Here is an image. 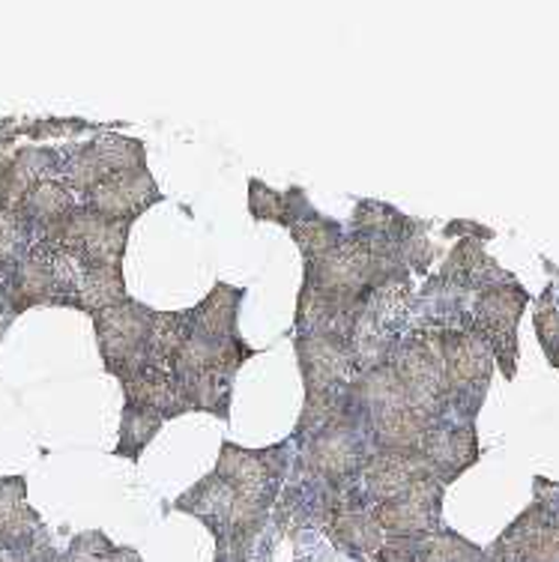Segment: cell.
I'll list each match as a JSON object with an SVG mask.
<instances>
[{
	"label": "cell",
	"instance_id": "obj_11",
	"mask_svg": "<svg viewBox=\"0 0 559 562\" xmlns=\"http://www.w3.org/2000/svg\"><path fill=\"white\" fill-rule=\"evenodd\" d=\"M527 293L521 291L517 284H496L488 288L476 303V333L488 341V347L494 350L506 374L512 378V366H515L517 345L515 329L517 317L524 312Z\"/></svg>",
	"mask_w": 559,
	"mask_h": 562
},
{
	"label": "cell",
	"instance_id": "obj_1",
	"mask_svg": "<svg viewBox=\"0 0 559 562\" xmlns=\"http://www.w3.org/2000/svg\"><path fill=\"white\" fill-rule=\"evenodd\" d=\"M251 357H258V350L248 347L239 336L206 338L189 333L168 371L183 392L189 411L213 413L219 419H227L234 378H237L239 366Z\"/></svg>",
	"mask_w": 559,
	"mask_h": 562
},
{
	"label": "cell",
	"instance_id": "obj_30",
	"mask_svg": "<svg viewBox=\"0 0 559 562\" xmlns=\"http://www.w3.org/2000/svg\"><path fill=\"white\" fill-rule=\"evenodd\" d=\"M12 267H15V263L0 260V291H7V281H10V276H12Z\"/></svg>",
	"mask_w": 559,
	"mask_h": 562
},
{
	"label": "cell",
	"instance_id": "obj_27",
	"mask_svg": "<svg viewBox=\"0 0 559 562\" xmlns=\"http://www.w3.org/2000/svg\"><path fill=\"white\" fill-rule=\"evenodd\" d=\"M0 562H60V557L48 548L40 532L36 539L24 541L19 548H0Z\"/></svg>",
	"mask_w": 559,
	"mask_h": 562
},
{
	"label": "cell",
	"instance_id": "obj_23",
	"mask_svg": "<svg viewBox=\"0 0 559 562\" xmlns=\"http://www.w3.org/2000/svg\"><path fill=\"white\" fill-rule=\"evenodd\" d=\"M293 239H297V246L302 249V258L305 263H312V260L323 258L326 251H333L338 243H342V227L329 222V218H323L317 210H314L312 216H305L302 222L291 227Z\"/></svg>",
	"mask_w": 559,
	"mask_h": 562
},
{
	"label": "cell",
	"instance_id": "obj_7",
	"mask_svg": "<svg viewBox=\"0 0 559 562\" xmlns=\"http://www.w3.org/2000/svg\"><path fill=\"white\" fill-rule=\"evenodd\" d=\"M443 368L449 401L461 404V411H476L491 374V347L479 333H440Z\"/></svg>",
	"mask_w": 559,
	"mask_h": 562
},
{
	"label": "cell",
	"instance_id": "obj_3",
	"mask_svg": "<svg viewBox=\"0 0 559 562\" xmlns=\"http://www.w3.org/2000/svg\"><path fill=\"white\" fill-rule=\"evenodd\" d=\"M371 452V440L350 401L326 428L302 443V470L326 487H350Z\"/></svg>",
	"mask_w": 559,
	"mask_h": 562
},
{
	"label": "cell",
	"instance_id": "obj_6",
	"mask_svg": "<svg viewBox=\"0 0 559 562\" xmlns=\"http://www.w3.org/2000/svg\"><path fill=\"white\" fill-rule=\"evenodd\" d=\"M135 168H147V153L138 138H126V135H99L85 147H78L69 159H64V183L72 192H90L93 186L102 183L105 177L114 173L135 171Z\"/></svg>",
	"mask_w": 559,
	"mask_h": 562
},
{
	"label": "cell",
	"instance_id": "obj_15",
	"mask_svg": "<svg viewBox=\"0 0 559 562\" xmlns=\"http://www.w3.org/2000/svg\"><path fill=\"white\" fill-rule=\"evenodd\" d=\"M123 383V392H126V401L132 404H141V407H150L161 416V419H174V416H180L186 413V398L180 386H177V380L168 368L161 366H141L135 374H130L126 380H120Z\"/></svg>",
	"mask_w": 559,
	"mask_h": 562
},
{
	"label": "cell",
	"instance_id": "obj_16",
	"mask_svg": "<svg viewBox=\"0 0 559 562\" xmlns=\"http://www.w3.org/2000/svg\"><path fill=\"white\" fill-rule=\"evenodd\" d=\"M40 532V515L27 503V482L22 476L0 479V548H19Z\"/></svg>",
	"mask_w": 559,
	"mask_h": 562
},
{
	"label": "cell",
	"instance_id": "obj_20",
	"mask_svg": "<svg viewBox=\"0 0 559 562\" xmlns=\"http://www.w3.org/2000/svg\"><path fill=\"white\" fill-rule=\"evenodd\" d=\"M248 210L255 218H269V222H279L284 227H293L314 213V206L309 204L302 189H288L284 195H279L276 189H269L260 180L248 183Z\"/></svg>",
	"mask_w": 559,
	"mask_h": 562
},
{
	"label": "cell",
	"instance_id": "obj_28",
	"mask_svg": "<svg viewBox=\"0 0 559 562\" xmlns=\"http://www.w3.org/2000/svg\"><path fill=\"white\" fill-rule=\"evenodd\" d=\"M422 539H404V536H392L383 541V548L377 551V562H420L422 557Z\"/></svg>",
	"mask_w": 559,
	"mask_h": 562
},
{
	"label": "cell",
	"instance_id": "obj_12",
	"mask_svg": "<svg viewBox=\"0 0 559 562\" xmlns=\"http://www.w3.org/2000/svg\"><path fill=\"white\" fill-rule=\"evenodd\" d=\"M371 512H374L380 530L392 532V536H404V539L431 536L440 520V482L428 479L404 497L377 503L371 506Z\"/></svg>",
	"mask_w": 559,
	"mask_h": 562
},
{
	"label": "cell",
	"instance_id": "obj_2",
	"mask_svg": "<svg viewBox=\"0 0 559 562\" xmlns=\"http://www.w3.org/2000/svg\"><path fill=\"white\" fill-rule=\"evenodd\" d=\"M85 276V263L57 249L45 239H36L22 258L15 260L12 276L7 281L12 312L22 314L33 305H69L78 291V281Z\"/></svg>",
	"mask_w": 559,
	"mask_h": 562
},
{
	"label": "cell",
	"instance_id": "obj_4",
	"mask_svg": "<svg viewBox=\"0 0 559 562\" xmlns=\"http://www.w3.org/2000/svg\"><path fill=\"white\" fill-rule=\"evenodd\" d=\"M153 317L156 312L135 300L111 305L105 312L93 314L99 353L102 362L118 380H126L141 366H147V341H150Z\"/></svg>",
	"mask_w": 559,
	"mask_h": 562
},
{
	"label": "cell",
	"instance_id": "obj_25",
	"mask_svg": "<svg viewBox=\"0 0 559 562\" xmlns=\"http://www.w3.org/2000/svg\"><path fill=\"white\" fill-rule=\"evenodd\" d=\"M60 562H141L130 548H114L102 532H85L78 536Z\"/></svg>",
	"mask_w": 559,
	"mask_h": 562
},
{
	"label": "cell",
	"instance_id": "obj_26",
	"mask_svg": "<svg viewBox=\"0 0 559 562\" xmlns=\"http://www.w3.org/2000/svg\"><path fill=\"white\" fill-rule=\"evenodd\" d=\"M536 329L541 345L548 350V357L554 366H559V317L550 305V293H545V300L536 308Z\"/></svg>",
	"mask_w": 559,
	"mask_h": 562
},
{
	"label": "cell",
	"instance_id": "obj_14",
	"mask_svg": "<svg viewBox=\"0 0 559 562\" xmlns=\"http://www.w3.org/2000/svg\"><path fill=\"white\" fill-rule=\"evenodd\" d=\"M420 454L434 473L437 482H452L479 458L476 446V431L470 425H455V428H431L425 443L420 446Z\"/></svg>",
	"mask_w": 559,
	"mask_h": 562
},
{
	"label": "cell",
	"instance_id": "obj_8",
	"mask_svg": "<svg viewBox=\"0 0 559 562\" xmlns=\"http://www.w3.org/2000/svg\"><path fill=\"white\" fill-rule=\"evenodd\" d=\"M359 497L377 506L387 499L404 497L413 487L434 479L420 452L407 449H374L368 454L366 467L359 470Z\"/></svg>",
	"mask_w": 559,
	"mask_h": 562
},
{
	"label": "cell",
	"instance_id": "obj_17",
	"mask_svg": "<svg viewBox=\"0 0 559 562\" xmlns=\"http://www.w3.org/2000/svg\"><path fill=\"white\" fill-rule=\"evenodd\" d=\"M243 296H246L243 288L215 284L213 291L206 293V300H201L189 312V317H192V333L206 338H237V314Z\"/></svg>",
	"mask_w": 559,
	"mask_h": 562
},
{
	"label": "cell",
	"instance_id": "obj_24",
	"mask_svg": "<svg viewBox=\"0 0 559 562\" xmlns=\"http://www.w3.org/2000/svg\"><path fill=\"white\" fill-rule=\"evenodd\" d=\"M33 243H36V234H33L31 222L24 218L22 210L0 206V260L15 263Z\"/></svg>",
	"mask_w": 559,
	"mask_h": 562
},
{
	"label": "cell",
	"instance_id": "obj_18",
	"mask_svg": "<svg viewBox=\"0 0 559 562\" xmlns=\"http://www.w3.org/2000/svg\"><path fill=\"white\" fill-rule=\"evenodd\" d=\"M24 213V218L31 222L33 234L36 239L45 237L48 231L60 225L72 210H76V192L64 183V180H45L33 189L31 195L24 198L22 206H19Z\"/></svg>",
	"mask_w": 559,
	"mask_h": 562
},
{
	"label": "cell",
	"instance_id": "obj_9",
	"mask_svg": "<svg viewBox=\"0 0 559 562\" xmlns=\"http://www.w3.org/2000/svg\"><path fill=\"white\" fill-rule=\"evenodd\" d=\"M213 473L237 491L279 497V487L288 473V443L258 449V452L225 443Z\"/></svg>",
	"mask_w": 559,
	"mask_h": 562
},
{
	"label": "cell",
	"instance_id": "obj_19",
	"mask_svg": "<svg viewBox=\"0 0 559 562\" xmlns=\"http://www.w3.org/2000/svg\"><path fill=\"white\" fill-rule=\"evenodd\" d=\"M123 300H130L126 281H123V263H99V267H85V276L78 281V291L72 296V308L99 314Z\"/></svg>",
	"mask_w": 559,
	"mask_h": 562
},
{
	"label": "cell",
	"instance_id": "obj_21",
	"mask_svg": "<svg viewBox=\"0 0 559 562\" xmlns=\"http://www.w3.org/2000/svg\"><path fill=\"white\" fill-rule=\"evenodd\" d=\"M192 333V317L189 312H156L153 317L150 341H147V359L153 366L171 368V359Z\"/></svg>",
	"mask_w": 559,
	"mask_h": 562
},
{
	"label": "cell",
	"instance_id": "obj_13",
	"mask_svg": "<svg viewBox=\"0 0 559 562\" xmlns=\"http://www.w3.org/2000/svg\"><path fill=\"white\" fill-rule=\"evenodd\" d=\"M64 168V156L52 147H22L3 165V186H0V206L19 210L22 201L45 180H54Z\"/></svg>",
	"mask_w": 559,
	"mask_h": 562
},
{
	"label": "cell",
	"instance_id": "obj_22",
	"mask_svg": "<svg viewBox=\"0 0 559 562\" xmlns=\"http://www.w3.org/2000/svg\"><path fill=\"white\" fill-rule=\"evenodd\" d=\"M161 416L150 407H141L126 401L123 416H120V440L114 446V454L120 458H141V452L153 443V437L159 434Z\"/></svg>",
	"mask_w": 559,
	"mask_h": 562
},
{
	"label": "cell",
	"instance_id": "obj_31",
	"mask_svg": "<svg viewBox=\"0 0 559 562\" xmlns=\"http://www.w3.org/2000/svg\"><path fill=\"white\" fill-rule=\"evenodd\" d=\"M0 186H3V162H0Z\"/></svg>",
	"mask_w": 559,
	"mask_h": 562
},
{
	"label": "cell",
	"instance_id": "obj_29",
	"mask_svg": "<svg viewBox=\"0 0 559 562\" xmlns=\"http://www.w3.org/2000/svg\"><path fill=\"white\" fill-rule=\"evenodd\" d=\"M12 317H15V312H12L10 296H7V291H0V338L7 333V324H10Z\"/></svg>",
	"mask_w": 559,
	"mask_h": 562
},
{
	"label": "cell",
	"instance_id": "obj_10",
	"mask_svg": "<svg viewBox=\"0 0 559 562\" xmlns=\"http://www.w3.org/2000/svg\"><path fill=\"white\" fill-rule=\"evenodd\" d=\"M161 192L153 180L150 168H135V171L114 173L85 192V206L97 216L111 222H126L132 225L141 213H147L153 204H159Z\"/></svg>",
	"mask_w": 559,
	"mask_h": 562
},
{
	"label": "cell",
	"instance_id": "obj_5",
	"mask_svg": "<svg viewBox=\"0 0 559 562\" xmlns=\"http://www.w3.org/2000/svg\"><path fill=\"white\" fill-rule=\"evenodd\" d=\"M130 227L132 225H126V222H111V218L97 216L87 206H76L60 225L40 239L76 255L85 267H99V263H123V251L130 243Z\"/></svg>",
	"mask_w": 559,
	"mask_h": 562
}]
</instances>
